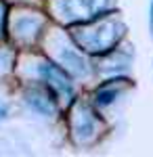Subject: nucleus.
Here are the masks:
<instances>
[{"label":"nucleus","mask_w":153,"mask_h":157,"mask_svg":"<svg viewBox=\"0 0 153 157\" xmlns=\"http://www.w3.org/2000/svg\"><path fill=\"white\" fill-rule=\"evenodd\" d=\"M40 73L44 75V80H46L50 86H55L57 90L61 92H71V86H69V80H67V75L63 69H59L57 65H53V63H44V65H40Z\"/></svg>","instance_id":"nucleus-1"},{"label":"nucleus","mask_w":153,"mask_h":157,"mask_svg":"<svg viewBox=\"0 0 153 157\" xmlns=\"http://www.w3.org/2000/svg\"><path fill=\"white\" fill-rule=\"evenodd\" d=\"M27 103H29V107H34L40 113H50L53 111V105L48 103V97L46 94H40V92H32L27 97Z\"/></svg>","instance_id":"nucleus-2"},{"label":"nucleus","mask_w":153,"mask_h":157,"mask_svg":"<svg viewBox=\"0 0 153 157\" xmlns=\"http://www.w3.org/2000/svg\"><path fill=\"white\" fill-rule=\"evenodd\" d=\"M118 97V90L116 88H103V90H99L96 92V105H101V107H105V105H111L113 101Z\"/></svg>","instance_id":"nucleus-3"},{"label":"nucleus","mask_w":153,"mask_h":157,"mask_svg":"<svg viewBox=\"0 0 153 157\" xmlns=\"http://www.w3.org/2000/svg\"><path fill=\"white\" fill-rule=\"evenodd\" d=\"M149 23H151V34H153V0H151V15H149Z\"/></svg>","instance_id":"nucleus-4"}]
</instances>
